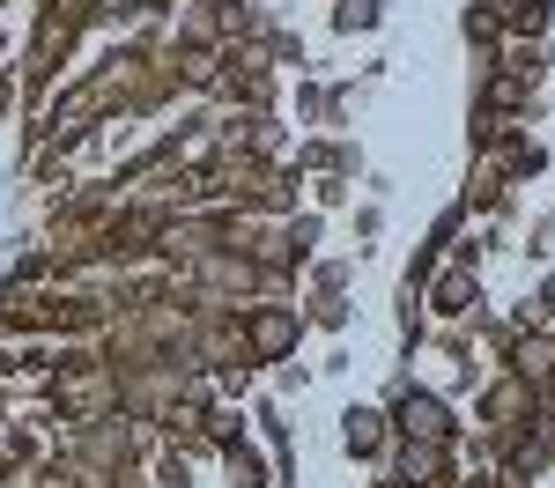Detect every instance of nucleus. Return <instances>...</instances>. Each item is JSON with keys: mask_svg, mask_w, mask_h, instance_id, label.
<instances>
[{"mask_svg": "<svg viewBox=\"0 0 555 488\" xmlns=\"http://www.w3.org/2000/svg\"><path fill=\"white\" fill-rule=\"evenodd\" d=\"M408 429H422V437H444V414H437V400H408Z\"/></svg>", "mask_w": 555, "mask_h": 488, "instance_id": "f257e3e1", "label": "nucleus"}]
</instances>
